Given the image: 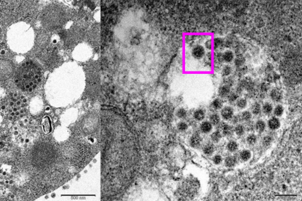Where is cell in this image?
Wrapping results in <instances>:
<instances>
[{"label":"cell","instance_id":"1","mask_svg":"<svg viewBox=\"0 0 302 201\" xmlns=\"http://www.w3.org/2000/svg\"><path fill=\"white\" fill-rule=\"evenodd\" d=\"M41 81L40 69L32 62H26L18 70L15 82L22 90L31 92Z\"/></svg>","mask_w":302,"mask_h":201},{"label":"cell","instance_id":"2","mask_svg":"<svg viewBox=\"0 0 302 201\" xmlns=\"http://www.w3.org/2000/svg\"><path fill=\"white\" fill-rule=\"evenodd\" d=\"M13 67L10 62L0 60V79H5L11 75Z\"/></svg>","mask_w":302,"mask_h":201},{"label":"cell","instance_id":"3","mask_svg":"<svg viewBox=\"0 0 302 201\" xmlns=\"http://www.w3.org/2000/svg\"><path fill=\"white\" fill-rule=\"evenodd\" d=\"M234 114V111L231 107L226 106L223 108L221 111V116L225 120H230L233 118Z\"/></svg>","mask_w":302,"mask_h":201},{"label":"cell","instance_id":"4","mask_svg":"<svg viewBox=\"0 0 302 201\" xmlns=\"http://www.w3.org/2000/svg\"><path fill=\"white\" fill-rule=\"evenodd\" d=\"M270 97L274 102H280L282 99V92L278 88H274L271 91Z\"/></svg>","mask_w":302,"mask_h":201},{"label":"cell","instance_id":"5","mask_svg":"<svg viewBox=\"0 0 302 201\" xmlns=\"http://www.w3.org/2000/svg\"><path fill=\"white\" fill-rule=\"evenodd\" d=\"M205 54V50L203 47L201 45H197L193 48L192 55L196 59H201Z\"/></svg>","mask_w":302,"mask_h":201},{"label":"cell","instance_id":"6","mask_svg":"<svg viewBox=\"0 0 302 201\" xmlns=\"http://www.w3.org/2000/svg\"><path fill=\"white\" fill-rule=\"evenodd\" d=\"M269 128L271 130H276L280 127V122L277 118L272 117L268 122Z\"/></svg>","mask_w":302,"mask_h":201},{"label":"cell","instance_id":"7","mask_svg":"<svg viewBox=\"0 0 302 201\" xmlns=\"http://www.w3.org/2000/svg\"><path fill=\"white\" fill-rule=\"evenodd\" d=\"M201 143V138L198 135H194L191 137L190 140V144L192 147L197 148L200 146Z\"/></svg>","mask_w":302,"mask_h":201},{"label":"cell","instance_id":"8","mask_svg":"<svg viewBox=\"0 0 302 201\" xmlns=\"http://www.w3.org/2000/svg\"><path fill=\"white\" fill-rule=\"evenodd\" d=\"M230 86L227 85L222 86L219 89V94L222 97H227L231 94V89Z\"/></svg>","mask_w":302,"mask_h":201},{"label":"cell","instance_id":"9","mask_svg":"<svg viewBox=\"0 0 302 201\" xmlns=\"http://www.w3.org/2000/svg\"><path fill=\"white\" fill-rule=\"evenodd\" d=\"M234 132V129L232 126L229 125V124H224L222 126V133L223 135H225V136H231L233 134Z\"/></svg>","mask_w":302,"mask_h":201},{"label":"cell","instance_id":"10","mask_svg":"<svg viewBox=\"0 0 302 201\" xmlns=\"http://www.w3.org/2000/svg\"><path fill=\"white\" fill-rule=\"evenodd\" d=\"M212 124L210 123V122H203L201 124V130L203 133H209L212 131Z\"/></svg>","mask_w":302,"mask_h":201},{"label":"cell","instance_id":"11","mask_svg":"<svg viewBox=\"0 0 302 201\" xmlns=\"http://www.w3.org/2000/svg\"><path fill=\"white\" fill-rule=\"evenodd\" d=\"M223 61L225 62H231L234 59V54L231 51H226L222 54Z\"/></svg>","mask_w":302,"mask_h":201},{"label":"cell","instance_id":"12","mask_svg":"<svg viewBox=\"0 0 302 201\" xmlns=\"http://www.w3.org/2000/svg\"><path fill=\"white\" fill-rule=\"evenodd\" d=\"M43 130L46 133H49L51 131V121H50L49 118L48 117H45L44 120L43 122Z\"/></svg>","mask_w":302,"mask_h":201},{"label":"cell","instance_id":"13","mask_svg":"<svg viewBox=\"0 0 302 201\" xmlns=\"http://www.w3.org/2000/svg\"><path fill=\"white\" fill-rule=\"evenodd\" d=\"M225 164L227 167H233L236 165V159L235 157H233V156H229V157H226L225 160Z\"/></svg>","mask_w":302,"mask_h":201},{"label":"cell","instance_id":"14","mask_svg":"<svg viewBox=\"0 0 302 201\" xmlns=\"http://www.w3.org/2000/svg\"><path fill=\"white\" fill-rule=\"evenodd\" d=\"M205 111L203 109H198L195 111L194 118L197 121H202L205 118Z\"/></svg>","mask_w":302,"mask_h":201},{"label":"cell","instance_id":"15","mask_svg":"<svg viewBox=\"0 0 302 201\" xmlns=\"http://www.w3.org/2000/svg\"><path fill=\"white\" fill-rule=\"evenodd\" d=\"M240 158L242 161H248L251 158V152L249 150H247V149L243 150L240 153Z\"/></svg>","mask_w":302,"mask_h":201},{"label":"cell","instance_id":"16","mask_svg":"<svg viewBox=\"0 0 302 201\" xmlns=\"http://www.w3.org/2000/svg\"><path fill=\"white\" fill-rule=\"evenodd\" d=\"M214 151V146L212 143H208L203 147V152L206 155H211Z\"/></svg>","mask_w":302,"mask_h":201},{"label":"cell","instance_id":"17","mask_svg":"<svg viewBox=\"0 0 302 201\" xmlns=\"http://www.w3.org/2000/svg\"><path fill=\"white\" fill-rule=\"evenodd\" d=\"M255 128L259 132H263L266 129V123L263 120H258L255 123Z\"/></svg>","mask_w":302,"mask_h":201},{"label":"cell","instance_id":"18","mask_svg":"<svg viewBox=\"0 0 302 201\" xmlns=\"http://www.w3.org/2000/svg\"><path fill=\"white\" fill-rule=\"evenodd\" d=\"M263 111L266 115H269L273 111V106L272 105L269 103H266L263 106Z\"/></svg>","mask_w":302,"mask_h":201},{"label":"cell","instance_id":"19","mask_svg":"<svg viewBox=\"0 0 302 201\" xmlns=\"http://www.w3.org/2000/svg\"><path fill=\"white\" fill-rule=\"evenodd\" d=\"M227 149L231 152L236 151L238 149L237 143L234 141H231L227 144Z\"/></svg>","mask_w":302,"mask_h":201},{"label":"cell","instance_id":"20","mask_svg":"<svg viewBox=\"0 0 302 201\" xmlns=\"http://www.w3.org/2000/svg\"><path fill=\"white\" fill-rule=\"evenodd\" d=\"M209 120H210V123L212 124L217 125V124H218L220 123V117L217 113H214L210 116Z\"/></svg>","mask_w":302,"mask_h":201},{"label":"cell","instance_id":"21","mask_svg":"<svg viewBox=\"0 0 302 201\" xmlns=\"http://www.w3.org/2000/svg\"><path fill=\"white\" fill-rule=\"evenodd\" d=\"M234 63L236 66L241 67L243 66V65H244V63H245V58H244L243 56L239 55L236 57V59H235Z\"/></svg>","mask_w":302,"mask_h":201},{"label":"cell","instance_id":"22","mask_svg":"<svg viewBox=\"0 0 302 201\" xmlns=\"http://www.w3.org/2000/svg\"><path fill=\"white\" fill-rule=\"evenodd\" d=\"M252 80H250V78H246L242 81L241 88H246L247 90H250V89H252Z\"/></svg>","mask_w":302,"mask_h":201},{"label":"cell","instance_id":"23","mask_svg":"<svg viewBox=\"0 0 302 201\" xmlns=\"http://www.w3.org/2000/svg\"><path fill=\"white\" fill-rule=\"evenodd\" d=\"M211 139L213 142L218 143L222 139V134L219 131L214 132L211 135Z\"/></svg>","mask_w":302,"mask_h":201},{"label":"cell","instance_id":"24","mask_svg":"<svg viewBox=\"0 0 302 201\" xmlns=\"http://www.w3.org/2000/svg\"><path fill=\"white\" fill-rule=\"evenodd\" d=\"M252 113L254 115H258V114L261 113V105L258 103H255L252 105V106L251 108Z\"/></svg>","mask_w":302,"mask_h":201},{"label":"cell","instance_id":"25","mask_svg":"<svg viewBox=\"0 0 302 201\" xmlns=\"http://www.w3.org/2000/svg\"><path fill=\"white\" fill-rule=\"evenodd\" d=\"M234 132L237 135L241 136V135H243L244 134V132H245V128H244V127L243 125H241V124H238V125H236V127H235Z\"/></svg>","mask_w":302,"mask_h":201},{"label":"cell","instance_id":"26","mask_svg":"<svg viewBox=\"0 0 302 201\" xmlns=\"http://www.w3.org/2000/svg\"><path fill=\"white\" fill-rule=\"evenodd\" d=\"M222 105L223 102L222 101V100H220V99L219 98L215 99V100L213 101V103H212V106H213V108H214V109H221V108H222Z\"/></svg>","mask_w":302,"mask_h":201},{"label":"cell","instance_id":"27","mask_svg":"<svg viewBox=\"0 0 302 201\" xmlns=\"http://www.w3.org/2000/svg\"><path fill=\"white\" fill-rule=\"evenodd\" d=\"M284 113V108L281 105H278L274 110V113L276 116H281Z\"/></svg>","mask_w":302,"mask_h":201},{"label":"cell","instance_id":"28","mask_svg":"<svg viewBox=\"0 0 302 201\" xmlns=\"http://www.w3.org/2000/svg\"><path fill=\"white\" fill-rule=\"evenodd\" d=\"M236 105H237L238 108H240V109H244V108H245L247 105V100L244 98L239 99V100H237V102H236Z\"/></svg>","mask_w":302,"mask_h":201},{"label":"cell","instance_id":"29","mask_svg":"<svg viewBox=\"0 0 302 201\" xmlns=\"http://www.w3.org/2000/svg\"><path fill=\"white\" fill-rule=\"evenodd\" d=\"M257 140H258L257 136L255 135H254V134H250V135H249L248 137L247 138V143L250 145L255 144L257 142Z\"/></svg>","mask_w":302,"mask_h":201},{"label":"cell","instance_id":"30","mask_svg":"<svg viewBox=\"0 0 302 201\" xmlns=\"http://www.w3.org/2000/svg\"><path fill=\"white\" fill-rule=\"evenodd\" d=\"M241 119H243L244 121L249 122V121H250V119H252V113L250 111H244V112H242L241 116Z\"/></svg>","mask_w":302,"mask_h":201},{"label":"cell","instance_id":"31","mask_svg":"<svg viewBox=\"0 0 302 201\" xmlns=\"http://www.w3.org/2000/svg\"><path fill=\"white\" fill-rule=\"evenodd\" d=\"M214 47H215V48L217 49V48H220L223 45L224 41H223V40L222 38L217 37L214 40Z\"/></svg>","mask_w":302,"mask_h":201},{"label":"cell","instance_id":"32","mask_svg":"<svg viewBox=\"0 0 302 201\" xmlns=\"http://www.w3.org/2000/svg\"><path fill=\"white\" fill-rule=\"evenodd\" d=\"M270 89V84L268 82H264L262 83L261 84V86H260V89H261V92L263 93H266L269 91V89Z\"/></svg>","mask_w":302,"mask_h":201},{"label":"cell","instance_id":"33","mask_svg":"<svg viewBox=\"0 0 302 201\" xmlns=\"http://www.w3.org/2000/svg\"><path fill=\"white\" fill-rule=\"evenodd\" d=\"M176 116L177 117H179V119H184L187 116V111L186 110L184 109V108H179L177 111H176Z\"/></svg>","mask_w":302,"mask_h":201},{"label":"cell","instance_id":"34","mask_svg":"<svg viewBox=\"0 0 302 201\" xmlns=\"http://www.w3.org/2000/svg\"><path fill=\"white\" fill-rule=\"evenodd\" d=\"M231 72H232V68L231 67L228 66V65H225L222 69V74L224 76H228L231 75Z\"/></svg>","mask_w":302,"mask_h":201},{"label":"cell","instance_id":"35","mask_svg":"<svg viewBox=\"0 0 302 201\" xmlns=\"http://www.w3.org/2000/svg\"><path fill=\"white\" fill-rule=\"evenodd\" d=\"M177 128L179 131L184 132V131H185V130H187V128H188V126H187V123H185V122H180L178 123Z\"/></svg>","mask_w":302,"mask_h":201},{"label":"cell","instance_id":"36","mask_svg":"<svg viewBox=\"0 0 302 201\" xmlns=\"http://www.w3.org/2000/svg\"><path fill=\"white\" fill-rule=\"evenodd\" d=\"M212 160H213V162L215 164V165H220L222 162V157L220 154H216V155L213 157Z\"/></svg>","mask_w":302,"mask_h":201},{"label":"cell","instance_id":"37","mask_svg":"<svg viewBox=\"0 0 302 201\" xmlns=\"http://www.w3.org/2000/svg\"><path fill=\"white\" fill-rule=\"evenodd\" d=\"M228 100L231 103L232 102L236 101L238 100V94L237 93H231L228 95Z\"/></svg>","mask_w":302,"mask_h":201},{"label":"cell","instance_id":"38","mask_svg":"<svg viewBox=\"0 0 302 201\" xmlns=\"http://www.w3.org/2000/svg\"><path fill=\"white\" fill-rule=\"evenodd\" d=\"M271 141L272 139L270 136H266L263 138V143L265 146H269V145H270Z\"/></svg>","mask_w":302,"mask_h":201},{"label":"cell","instance_id":"39","mask_svg":"<svg viewBox=\"0 0 302 201\" xmlns=\"http://www.w3.org/2000/svg\"><path fill=\"white\" fill-rule=\"evenodd\" d=\"M239 121H240V116H234V118H233V123L237 124V123H239Z\"/></svg>","mask_w":302,"mask_h":201},{"label":"cell","instance_id":"40","mask_svg":"<svg viewBox=\"0 0 302 201\" xmlns=\"http://www.w3.org/2000/svg\"><path fill=\"white\" fill-rule=\"evenodd\" d=\"M206 47L208 49H211V47H212V43H211V40H208L206 43Z\"/></svg>","mask_w":302,"mask_h":201},{"label":"cell","instance_id":"41","mask_svg":"<svg viewBox=\"0 0 302 201\" xmlns=\"http://www.w3.org/2000/svg\"><path fill=\"white\" fill-rule=\"evenodd\" d=\"M49 110H50V108H46V111H49Z\"/></svg>","mask_w":302,"mask_h":201}]
</instances>
